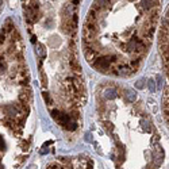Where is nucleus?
I'll use <instances>...</instances> for the list:
<instances>
[{"mask_svg":"<svg viewBox=\"0 0 169 169\" xmlns=\"http://www.w3.org/2000/svg\"><path fill=\"white\" fill-rule=\"evenodd\" d=\"M142 7L145 10H148V11H152L153 8H157L156 0H142Z\"/></svg>","mask_w":169,"mask_h":169,"instance_id":"1","label":"nucleus"},{"mask_svg":"<svg viewBox=\"0 0 169 169\" xmlns=\"http://www.w3.org/2000/svg\"><path fill=\"white\" fill-rule=\"evenodd\" d=\"M126 98L129 102H134V99H135V92H133V91H127L126 92Z\"/></svg>","mask_w":169,"mask_h":169,"instance_id":"2","label":"nucleus"},{"mask_svg":"<svg viewBox=\"0 0 169 169\" xmlns=\"http://www.w3.org/2000/svg\"><path fill=\"white\" fill-rule=\"evenodd\" d=\"M73 3H75V4H77V3H79V0H73Z\"/></svg>","mask_w":169,"mask_h":169,"instance_id":"3","label":"nucleus"},{"mask_svg":"<svg viewBox=\"0 0 169 169\" xmlns=\"http://www.w3.org/2000/svg\"><path fill=\"white\" fill-rule=\"evenodd\" d=\"M1 4H3V0H0V8H1Z\"/></svg>","mask_w":169,"mask_h":169,"instance_id":"4","label":"nucleus"}]
</instances>
